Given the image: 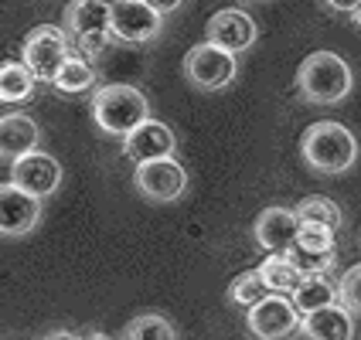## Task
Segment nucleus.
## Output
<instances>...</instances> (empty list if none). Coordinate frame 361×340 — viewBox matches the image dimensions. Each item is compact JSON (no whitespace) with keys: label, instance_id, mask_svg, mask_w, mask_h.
I'll return each instance as SVG.
<instances>
[{"label":"nucleus","instance_id":"obj_22","mask_svg":"<svg viewBox=\"0 0 361 340\" xmlns=\"http://www.w3.org/2000/svg\"><path fill=\"white\" fill-rule=\"evenodd\" d=\"M293 215H297L300 225H321V228H331V232L341 228V208L331 198H321V194L303 198L300 204L293 208Z\"/></svg>","mask_w":361,"mask_h":340},{"label":"nucleus","instance_id":"obj_5","mask_svg":"<svg viewBox=\"0 0 361 340\" xmlns=\"http://www.w3.org/2000/svg\"><path fill=\"white\" fill-rule=\"evenodd\" d=\"M68 55H72V44H68V38H65V31H61L59 24H38V27H31L24 44H20L24 68L38 82H44V85L55 82V75H59L61 65L68 61Z\"/></svg>","mask_w":361,"mask_h":340},{"label":"nucleus","instance_id":"obj_27","mask_svg":"<svg viewBox=\"0 0 361 340\" xmlns=\"http://www.w3.org/2000/svg\"><path fill=\"white\" fill-rule=\"evenodd\" d=\"M41 340H79V334H72V330H48Z\"/></svg>","mask_w":361,"mask_h":340},{"label":"nucleus","instance_id":"obj_18","mask_svg":"<svg viewBox=\"0 0 361 340\" xmlns=\"http://www.w3.org/2000/svg\"><path fill=\"white\" fill-rule=\"evenodd\" d=\"M290 303L297 306L300 317H310V313H317V310H327V306L338 303V282L331 279V276H303V282L293 289Z\"/></svg>","mask_w":361,"mask_h":340},{"label":"nucleus","instance_id":"obj_9","mask_svg":"<svg viewBox=\"0 0 361 340\" xmlns=\"http://www.w3.org/2000/svg\"><path fill=\"white\" fill-rule=\"evenodd\" d=\"M300 313L290 303V296H266L245 313V327L256 340H290L300 334Z\"/></svg>","mask_w":361,"mask_h":340},{"label":"nucleus","instance_id":"obj_7","mask_svg":"<svg viewBox=\"0 0 361 340\" xmlns=\"http://www.w3.org/2000/svg\"><path fill=\"white\" fill-rule=\"evenodd\" d=\"M109 34L120 44H154L164 34V18L150 0H120L109 4Z\"/></svg>","mask_w":361,"mask_h":340},{"label":"nucleus","instance_id":"obj_19","mask_svg":"<svg viewBox=\"0 0 361 340\" xmlns=\"http://www.w3.org/2000/svg\"><path fill=\"white\" fill-rule=\"evenodd\" d=\"M256 272H259V279L269 296H293V289L303 282V276L297 272V265L286 259V256H266Z\"/></svg>","mask_w":361,"mask_h":340},{"label":"nucleus","instance_id":"obj_23","mask_svg":"<svg viewBox=\"0 0 361 340\" xmlns=\"http://www.w3.org/2000/svg\"><path fill=\"white\" fill-rule=\"evenodd\" d=\"M269 296L266 293V286H262V279H259V272L256 269H249V272H242V276H235L232 279V286H228V303L232 306H239V310H252L256 303H262Z\"/></svg>","mask_w":361,"mask_h":340},{"label":"nucleus","instance_id":"obj_10","mask_svg":"<svg viewBox=\"0 0 361 340\" xmlns=\"http://www.w3.org/2000/svg\"><path fill=\"white\" fill-rule=\"evenodd\" d=\"M44 201L24 194L11 180H0V239H24L41 225Z\"/></svg>","mask_w":361,"mask_h":340},{"label":"nucleus","instance_id":"obj_26","mask_svg":"<svg viewBox=\"0 0 361 340\" xmlns=\"http://www.w3.org/2000/svg\"><path fill=\"white\" fill-rule=\"evenodd\" d=\"M150 7H154V11H157V14H171V11H178L180 7V0H167V4H161V0H154V4H150Z\"/></svg>","mask_w":361,"mask_h":340},{"label":"nucleus","instance_id":"obj_3","mask_svg":"<svg viewBox=\"0 0 361 340\" xmlns=\"http://www.w3.org/2000/svg\"><path fill=\"white\" fill-rule=\"evenodd\" d=\"M351 65L338 51H314L300 61L297 68V92L310 106H334L351 96Z\"/></svg>","mask_w":361,"mask_h":340},{"label":"nucleus","instance_id":"obj_21","mask_svg":"<svg viewBox=\"0 0 361 340\" xmlns=\"http://www.w3.org/2000/svg\"><path fill=\"white\" fill-rule=\"evenodd\" d=\"M120 340H178V327L164 313H140V317L126 320Z\"/></svg>","mask_w":361,"mask_h":340},{"label":"nucleus","instance_id":"obj_16","mask_svg":"<svg viewBox=\"0 0 361 340\" xmlns=\"http://www.w3.org/2000/svg\"><path fill=\"white\" fill-rule=\"evenodd\" d=\"M303 340H355V317L344 310L341 303L317 310L300 320Z\"/></svg>","mask_w":361,"mask_h":340},{"label":"nucleus","instance_id":"obj_4","mask_svg":"<svg viewBox=\"0 0 361 340\" xmlns=\"http://www.w3.org/2000/svg\"><path fill=\"white\" fill-rule=\"evenodd\" d=\"M61 31L72 44V51L82 58L96 61L109 48V4L102 0H75L61 14Z\"/></svg>","mask_w":361,"mask_h":340},{"label":"nucleus","instance_id":"obj_13","mask_svg":"<svg viewBox=\"0 0 361 340\" xmlns=\"http://www.w3.org/2000/svg\"><path fill=\"white\" fill-rule=\"evenodd\" d=\"M178 153V137H174V130L161 120H150L137 126L126 140H123V157L126 160H133L137 167L140 163H150V160H167V157H174Z\"/></svg>","mask_w":361,"mask_h":340},{"label":"nucleus","instance_id":"obj_24","mask_svg":"<svg viewBox=\"0 0 361 340\" xmlns=\"http://www.w3.org/2000/svg\"><path fill=\"white\" fill-rule=\"evenodd\" d=\"M297 248L303 252H338V232H331V228H321V225H300V232H297Z\"/></svg>","mask_w":361,"mask_h":340},{"label":"nucleus","instance_id":"obj_14","mask_svg":"<svg viewBox=\"0 0 361 340\" xmlns=\"http://www.w3.org/2000/svg\"><path fill=\"white\" fill-rule=\"evenodd\" d=\"M297 232H300V221L293 215V208H266L252 225L256 245L266 256H286L297 245Z\"/></svg>","mask_w":361,"mask_h":340},{"label":"nucleus","instance_id":"obj_28","mask_svg":"<svg viewBox=\"0 0 361 340\" xmlns=\"http://www.w3.org/2000/svg\"><path fill=\"white\" fill-rule=\"evenodd\" d=\"M79 340H113V337H106L99 330H85V334H79Z\"/></svg>","mask_w":361,"mask_h":340},{"label":"nucleus","instance_id":"obj_12","mask_svg":"<svg viewBox=\"0 0 361 340\" xmlns=\"http://www.w3.org/2000/svg\"><path fill=\"white\" fill-rule=\"evenodd\" d=\"M61 177H65L61 163L51 153H44V150H35V153H27V157L11 163V184L38 201L51 198L61 187Z\"/></svg>","mask_w":361,"mask_h":340},{"label":"nucleus","instance_id":"obj_1","mask_svg":"<svg viewBox=\"0 0 361 340\" xmlns=\"http://www.w3.org/2000/svg\"><path fill=\"white\" fill-rule=\"evenodd\" d=\"M300 157L314 174L338 177L344 170H351L355 160H358V140H355V133L344 122L334 120L310 122L300 137Z\"/></svg>","mask_w":361,"mask_h":340},{"label":"nucleus","instance_id":"obj_8","mask_svg":"<svg viewBox=\"0 0 361 340\" xmlns=\"http://www.w3.org/2000/svg\"><path fill=\"white\" fill-rule=\"evenodd\" d=\"M133 187L150 204H174L188 194V170L178 157L140 163V167H133Z\"/></svg>","mask_w":361,"mask_h":340},{"label":"nucleus","instance_id":"obj_20","mask_svg":"<svg viewBox=\"0 0 361 340\" xmlns=\"http://www.w3.org/2000/svg\"><path fill=\"white\" fill-rule=\"evenodd\" d=\"M38 79L24 68V61H0V102L4 106H24L35 96Z\"/></svg>","mask_w":361,"mask_h":340},{"label":"nucleus","instance_id":"obj_2","mask_svg":"<svg viewBox=\"0 0 361 340\" xmlns=\"http://www.w3.org/2000/svg\"><path fill=\"white\" fill-rule=\"evenodd\" d=\"M89 113H92V122H96L99 133L126 140L137 126H143L150 120V99L143 96L137 85L109 82V85H99L92 92Z\"/></svg>","mask_w":361,"mask_h":340},{"label":"nucleus","instance_id":"obj_6","mask_svg":"<svg viewBox=\"0 0 361 340\" xmlns=\"http://www.w3.org/2000/svg\"><path fill=\"white\" fill-rule=\"evenodd\" d=\"M235 75H239V58L215 48V44H208V41L195 44L184 55V79L198 92H221L235 82Z\"/></svg>","mask_w":361,"mask_h":340},{"label":"nucleus","instance_id":"obj_15","mask_svg":"<svg viewBox=\"0 0 361 340\" xmlns=\"http://www.w3.org/2000/svg\"><path fill=\"white\" fill-rule=\"evenodd\" d=\"M41 150V126L27 113H7L0 116V160L14 163L27 153Z\"/></svg>","mask_w":361,"mask_h":340},{"label":"nucleus","instance_id":"obj_29","mask_svg":"<svg viewBox=\"0 0 361 340\" xmlns=\"http://www.w3.org/2000/svg\"><path fill=\"white\" fill-rule=\"evenodd\" d=\"M351 20L361 27V4H351Z\"/></svg>","mask_w":361,"mask_h":340},{"label":"nucleus","instance_id":"obj_11","mask_svg":"<svg viewBox=\"0 0 361 340\" xmlns=\"http://www.w3.org/2000/svg\"><path fill=\"white\" fill-rule=\"evenodd\" d=\"M256 38H259L256 20L249 18L245 11H239V7L215 11L208 18V27H204V41L221 48V51H228V55H235V58H239L242 51H249L256 44Z\"/></svg>","mask_w":361,"mask_h":340},{"label":"nucleus","instance_id":"obj_17","mask_svg":"<svg viewBox=\"0 0 361 340\" xmlns=\"http://www.w3.org/2000/svg\"><path fill=\"white\" fill-rule=\"evenodd\" d=\"M96 82H99L96 65L72 51L68 61L59 68V75H55V82H51V89H55L59 96H85V92H96V89H99Z\"/></svg>","mask_w":361,"mask_h":340},{"label":"nucleus","instance_id":"obj_25","mask_svg":"<svg viewBox=\"0 0 361 340\" xmlns=\"http://www.w3.org/2000/svg\"><path fill=\"white\" fill-rule=\"evenodd\" d=\"M338 303L355 317L361 313V262H355L341 279H338Z\"/></svg>","mask_w":361,"mask_h":340}]
</instances>
